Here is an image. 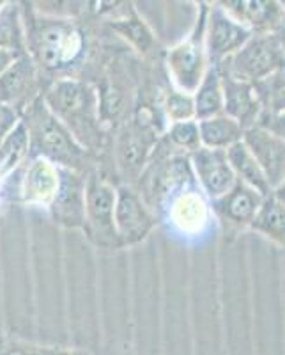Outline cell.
<instances>
[{"mask_svg": "<svg viewBox=\"0 0 285 355\" xmlns=\"http://www.w3.org/2000/svg\"><path fill=\"white\" fill-rule=\"evenodd\" d=\"M199 133H201V144L208 148L227 150L234 142L241 141L245 128L225 112L217 116L197 119Z\"/></svg>", "mask_w": 285, "mask_h": 355, "instance_id": "obj_19", "label": "cell"}, {"mask_svg": "<svg viewBox=\"0 0 285 355\" xmlns=\"http://www.w3.org/2000/svg\"><path fill=\"white\" fill-rule=\"evenodd\" d=\"M277 2H278V4H280V6H282V8H284V9H285V0H277Z\"/></svg>", "mask_w": 285, "mask_h": 355, "instance_id": "obj_37", "label": "cell"}, {"mask_svg": "<svg viewBox=\"0 0 285 355\" xmlns=\"http://www.w3.org/2000/svg\"><path fill=\"white\" fill-rule=\"evenodd\" d=\"M253 87L261 101L262 112L285 110V68L277 69L268 77L253 82Z\"/></svg>", "mask_w": 285, "mask_h": 355, "instance_id": "obj_26", "label": "cell"}, {"mask_svg": "<svg viewBox=\"0 0 285 355\" xmlns=\"http://www.w3.org/2000/svg\"><path fill=\"white\" fill-rule=\"evenodd\" d=\"M61 166L44 157H33L21 180V199L27 205L48 208L59 187Z\"/></svg>", "mask_w": 285, "mask_h": 355, "instance_id": "obj_17", "label": "cell"}, {"mask_svg": "<svg viewBox=\"0 0 285 355\" xmlns=\"http://www.w3.org/2000/svg\"><path fill=\"white\" fill-rule=\"evenodd\" d=\"M202 15L199 24L195 25L193 33L181 43L167 52L165 64L169 68V75L172 77L174 87L181 89L185 93H192L201 84L205 69L209 66L208 53L204 44V27H205V12L209 6H201Z\"/></svg>", "mask_w": 285, "mask_h": 355, "instance_id": "obj_6", "label": "cell"}, {"mask_svg": "<svg viewBox=\"0 0 285 355\" xmlns=\"http://www.w3.org/2000/svg\"><path fill=\"white\" fill-rule=\"evenodd\" d=\"M195 2H199L201 6H211V4H214L217 0H195Z\"/></svg>", "mask_w": 285, "mask_h": 355, "instance_id": "obj_36", "label": "cell"}, {"mask_svg": "<svg viewBox=\"0 0 285 355\" xmlns=\"http://www.w3.org/2000/svg\"><path fill=\"white\" fill-rule=\"evenodd\" d=\"M109 25L113 33L119 34V37H122L133 50H137L142 55L151 53L156 46V36L135 9H129L125 17L110 20Z\"/></svg>", "mask_w": 285, "mask_h": 355, "instance_id": "obj_21", "label": "cell"}, {"mask_svg": "<svg viewBox=\"0 0 285 355\" xmlns=\"http://www.w3.org/2000/svg\"><path fill=\"white\" fill-rule=\"evenodd\" d=\"M218 69H220L221 91H223V112L234 117L245 130L257 125L262 107L252 82L232 77L220 64Z\"/></svg>", "mask_w": 285, "mask_h": 355, "instance_id": "obj_15", "label": "cell"}, {"mask_svg": "<svg viewBox=\"0 0 285 355\" xmlns=\"http://www.w3.org/2000/svg\"><path fill=\"white\" fill-rule=\"evenodd\" d=\"M165 117L169 123L186 121V119H195V103H193V94L185 93L181 89L170 87L163 96L161 103Z\"/></svg>", "mask_w": 285, "mask_h": 355, "instance_id": "obj_28", "label": "cell"}, {"mask_svg": "<svg viewBox=\"0 0 285 355\" xmlns=\"http://www.w3.org/2000/svg\"><path fill=\"white\" fill-rule=\"evenodd\" d=\"M284 15L277 0H243L241 21L253 33H275Z\"/></svg>", "mask_w": 285, "mask_h": 355, "instance_id": "obj_23", "label": "cell"}, {"mask_svg": "<svg viewBox=\"0 0 285 355\" xmlns=\"http://www.w3.org/2000/svg\"><path fill=\"white\" fill-rule=\"evenodd\" d=\"M227 158H229L230 167L236 174V180L253 187L264 196L271 192V185H269L264 171L259 166V162L255 160L252 151L248 150V146L243 142V139L227 148Z\"/></svg>", "mask_w": 285, "mask_h": 355, "instance_id": "obj_18", "label": "cell"}, {"mask_svg": "<svg viewBox=\"0 0 285 355\" xmlns=\"http://www.w3.org/2000/svg\"><path fill=\"white\" fill-rule=\"evenodd\" d=\"M21 119L28 130V157H44L57 166L89 174L93 153L48 109L43 94L21 112Z\"/></svg>", "mask_w": 285, "mask_h": 355, "instance_id": "obj_2", "label": "cell"}, {"mask_svg": "<svg viewBox=\"0 0 285 355\" xmlns=\"http://www.w3.org/2000/svg\"><path fill=\"white\" fill-rule=\"evenodd\" d=\"M250 227L266 239L273 240L278 245L285 247V205L277 201L271 194L264 196Z\"/></svg>", "mask_w": 285, "mask_h": 355, "instance_id": "obj_22", "label": "cell"}, {"mask_svg": "<svg viewBox=\"0 0 285 355\" xmlns=\"http://www.w3.org/2000/svg\"><path fill=\"white\" fill-rule=\"evenodd\" d=\"M91 2H93V6L100 15L107 17V15H112L113 11L121 8L126 0H91Z\"/></svg>", "mask_w": 285, "mask_h": 355, "instance_id": "obj_32", "label": "cell"}, {"mask_svg": "<svg viewBox=\"0 0 285 355\" xmlns=\"http://www.w3.org/2000/svg\"><path fill=\"white\" fill-rule=\"evenodd\" d=\"M0 46L18 52H27L25 43V25L21 20L20 6L15 2H6L0 6Z\"/></svg>", "mask_w": 285, "mask_h": 355, "instance_id": "obj_25", "label": "cell"}, {"mask_svg": "<svg viewBox=\"0 0 285 355\" xmlns=\"http://www.w3.org/2000/svg\"><path fill=\"white\" fill-rule=\"evenodd\" d=\"M253 31L241 21L234 20L218 4H211L205 12L204 44L211 64L223 61L241 49Z\"/></svg>", "mask_w": 285, "mask_h": 355, "instance_id": "obj_9", "label": "cell"}, {"mask_svg": "<svg viewBox=\"0 0 285 355\" xmlns=\"http://www.w3.org/2000/svg\"><path fill=\"white\" fill-rule=\"evenodd\" d=\"M21 55V52L18 50H11V49H4V46H0V75L12 64V62L17 61L18 57Z\"/></svg>", "mask_w": 285, "mask_h": 355, "instance_id": "obj_33", "label": "cell"}, {"mask_svg": "<svg viewBox=\"0 0 285 355\" xmlns=\"http://www.w3.org/2000/svg\"><path fill=\"white\" fill-rule=\"evenodd\" d=\"M243 142L264 171L269 185L275 187L285 178V141L275 133L253 125L243 133Z\"/></svg>", "mask_w": 285, "mask_h": 355, "instance_id": "obj_16", "label": "cell"}, {"mask_svg": "<svg viewBox=\"0 0 285 355\" xmlns=\"http://www.w3.org/2000/svg\"><path fill=\"white\" fill-rule=\"evenodd\" d=\"M264 194L253 187L236 180L227 192L214 199H209L211 211L218 220L230 230H245L250 227L262 205Z\"/></svg>", "mask_w": 285, "mask_h": 355, "instance_id": "obj_12", "label": "cell"}, {"mask_svg": "<svg viewBox=\"0 0 285 355\" xmlns=\"http://www.w3.org/2000/svg\"><path fill=\"white\" fill-rule=\"evenodd\" d=\"M85 174L61 167L59 187L48 206L52 220L64 227H84Z\"/></svg>", "mask_w": 285, "mask_h": 355, "instance_id": "obj_13", "label": "cell"}, {"mask_svg": "<svg viewBox=\"0 0 285 355\" xmlns=\"http://www.w3.org/2000/svg\"><path fill=\"white\" fill-rule=\"evenodd\" d=\"M20 119L21 114L17 109H12V107L6 105V103L0 101V142L4 141L6 135L17 126V123Z\"/></svg>", "mask_w": 285, "mask_h": 355, "instance_id": "obj_31", "label": "cell"}, {"mask_svg": "<svg viewBox=\"0 0 285 355\" xmlns=\"http://www.w3.org/2000/svg\"><path fill=\"white\" fill-rule=\"evenodd\" d=\"M43 100L91 153L103 146L100 93L93 84L75 77L55 78L43 93Z\"/></svg>", "mask_w": 285, "mask_h": 355, "instance_id": "obj_1", "label": "cell"}, {"mask_svg": "<svg viewBox=\"0 0 285 355\" xmlns=\"http://www.w3.org/2000/svg\"><path fill=\"white\" fill-rule=\"evenodd\" d=\"M208 196L202 192L199 183L181 189L174 194L165 205L160 217H167V220L186 236H197L209 224Z\"/></svg>", "mask_w": 285, "mask_h": 355, "instance_id": "obj_11", "label": "cell"}, {"mask_svg": "<svg viewBox=\"0 0 285 355\" xmlns=\"http://www.w3.org/2000/svg\"><path fill=\"white\" fill-rule=\"evenodd\" d=\"M34 15L48 18H75L80 15V0H27Z\"/></svg>", "mask_w": 285, "mask_h": 355, "instance_id": "obj_29", "label": "cell"}, {"mask_svg": "<svg viewBox=\"0 0 285 355\" xmlns=\"http://www.w3.org/2000/svg\"><path fill=\"white\" fill-rule=\"evenodd\" d=\"M158 141V130L151 123L133 119L129 125H125L116 144L117 167L122 178L131 183L137 182Z\"/></svg>", "mask_w": 285, "mask_h": 355, "instance_id": "obj_8", "label": "cell"}, {"mask_svg": "<svg viewBox=\"0 0 285 355\" xmlns=\"http://www.w3.org/2000/svg\"><path fill=\"white\" fill-rule=\"evenodd\" d=\"M257 126L275 133L277 137L285 141V110H280V112H261Z\"/></svg>", "mask_w": 285, "mask_h": 355, "instance_id": "obj_30", "label": "cell"}, {"mask_svg": "<svg viewBox=\"0 0 285 355\" xmlns=\"http://www.w3.org/2000/svg\"><path fill=\"white\" fill-rule=\"evenodd\" d=\"M116 194V187L96 173H89L85 180V220L82 230L101 249L122 247L113 220Z\"/></svg>", "mask_w": 285, "mask_h": 355, "instance_id": "obj_5", "label": "cell"}, {"mask_svg": "<svg viewBox=\"0 0 285 355\" xmlns=\"http://www.w3.org/2000/svg\"><path fill=\"white\" fill-rule=\"evenodd\" d=\"M25 158H28V130L20 119L0 142V180L9 176Z\"/></svg>", "mask_w": 285, "mask_h": 355, "instance_id": "obj_24", "label": "cell"}, {"mask_svg": "<svg viewBox=\"0 0 285 355\" xmlns=\"http://www.w3.org/2000/svg\"><path fill=\"white\" fill-rule=\"evenodd\" d=\"M6 2H9V0H0V6H4Z\"/></svg>", "mask_w": 285, "mask_h": 355, "instance_id": "obj_38", "label": "cell"}, {"mask_svg": "<svg viewBox=\"0 0 285 355\" xmlns=\"http://www.w3.org/2000/svg\"><path fill=\"white\" fill-rule=\"evenodd\" d=\"M113 220L122 247H131L144 242L156 227L158 217L145 205L138 190L131 183L117 187Z\"/></svg>", "mask_w": 285, "mask_h": 355, "instance_id": "obj_7", "label": "cell"}, {"mask_svg": "<svg viewBox=\"0 0 285 355\" xmlns=\"http://www.w3.org/2000/svg\"><path fill=\"white\" fill-rule=\"evenodd\" d=\"M269 194L273 196L277 201H280L282 205H285V178L280 180L275 187H271V192H269Z\"/></svg>", "mask_w": 285, "mask_h": 355, "instance_id": "obj_34", "label": "cell"}, {"mask_svg": "<svg viewBox=\"0 0 285 355\" xmlns=\"http://www.w3.org/2000/svg\"><path fill=\"white\" fill-rule=\"evenodd\" d=\"M193 103H195V119H204L223 112V91H221L218 64L209 62L201 84L193 91Z\"/></svg>", "mask_w": 285, "mask_h": 355, "instance_id": "obj_20", "label": "cell"}, {"mask_svg": "<svg viewBox=\"0 0 285 355\" xmlns=\"http://www.w3.org/2000/svg\"><path fill=\"white\" fill-rule=\"evenodd\" d=\"M275 34H277V36L285 43V9H284V15H282L280 18V24H278V27L275 28Z\"/></svg>", "mask_w": 285, "mask_h": 355, "instance_id": "obj_35", "label": "cell"}, {"mask_svg": "<svg viewBox=\"0 0 285 355\" xmlns=\"http://www.w3.org/2000/svg\"><path fill=\"white\" fill-rule=\"evenodd\" d=\"M27 52L41 71L66 75L80 66L87 52V37L75 18H48L36 15L25 28Z\"/></svg>", "mask_w": 285, "mask_h": 355, "instance_id": "obj_3", "label": "cell"}, {"mask_svg": "<svg viewBox=\"0 0 285 355\" xmlns=\"http://www.w3.org/2000/svg\"><path fill=\"white\" fill-rule=\"evenodd\" d=\"M163 139L172 146L176 151L181 153H192L201 144V133H199L197 119H186V121L169 123V130Z\"/></svg>", "mask_w": 285, "mask_h": 355, "instance_id": "obj_27", "label": "cell"}, {"mask_svg": "<svg viewBox=\"0 0 285 355\" xmlns=\"http://www.w3.org/2000/svg\"><path fill=\"white\" fill-rule=\"evenodd\" d=\"M217 64L232 77L253 84L285 68V43L275 33H253L241 49Z\"/></svg>", "mask_w": 285, "mask_h": 355, "instance_id": "obj_4", "label": "cell"}, {"mask_svg": "<svg viewBox=\"0 0 285 355\" xmlns=\"http://www.w3.org/2000/svg\"><path fill=\"white\" fill-rule=\"evenodd\" d=\"M41 68L28 52L21 53L0 75V101L24 112L41 94Z\"/></svg>", "mask_w": 285, "mask_h": 355, "instance_id": "obj_10", "label": "cell"}, {"mask_svg": "<svg viewBox=\"0 0 285 355\" xmlns=\"http://www.w3.org/2000/svg\"><path fill=\"white\" fill-rule=\"evenodd\" d=\"M190 162L199 187L208 199L218 198L236 183V174L227 158V150L199 146L190 153Z\"/></svg>", "mask_w": 285, "mask_h": 355, "instance_id": "obj_14", "label": "cell"}]
</instances>
